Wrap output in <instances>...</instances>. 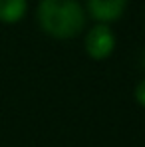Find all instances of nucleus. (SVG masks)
Here are the masks:
<instances>
[{"mask_svg": "<svg viewBox=\"0 0 145 147\" xmlns=\"http://www.w3.org/2000/svg\"><path fill=\"white\" fill-rule=\"evenodd\" d=\"M84 22V8L78 0H40L38 4V24L52 38H76Z\"/></svg>", "mask_w": 145, "mask_h": 147, "instance_id": "f257e3e1", "label": "nucleus"}, {"mask_svg": "<svg viewBox=\"0 0 145 147\" xmlns=\"http://www.w3.org/2000/svg\"><path fill=\"white\" fill-rule=\"evenodd\" d=\"M115 36L107 24H96L86 34V52L94 60H105L113 54Z\"/></svg>", "mask_w": 145, "mask_h": 147, "instance_id": "f03ea898", "label": "nucleus"}, {"mask_svg": "<svg viewBox=\"0 0 145 147\" xmlns=\"http://www.w3.org/2000/svg\"><path fill=\"white\" fill-rule=\"evenodd\" d=\"M127 0H88V12L97 24H109L123 16Z\"/></svg>", "mask_w": 145, "mask_h": 147, "instance_id": "7ed1b4c3", "label": "nucleus"}, {"mask_svg": "<svg viewBox=\"0 0 145 147\" xmlns=\"http://www.w3.org/2000/svg\"><path fill=\"white\" fill-rule=\"evenodd\" d=\"M28 2L26 0H0V22L16 24L24 18Z\"/></svg>", "mask_w": 145, "mask_h": 147, "instance_id": "20e7f679", "label": "nucleus"}, {"mask_svg": "<svg viewBox=\"0 0 145 147\" xmlns=\"http://www.w3.org/2000/svg\"><path fill=\"white\" fill-rule=\"evenodd\" d=\"M135 99H137L139 105L145 107V80H141V82L135 86Z\"/></svg>", "mask_w": 145, "mask_h": 147, "instance_id": "39448f33", "label": "nucleus"}]
</instances>
